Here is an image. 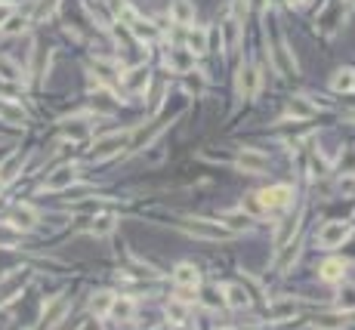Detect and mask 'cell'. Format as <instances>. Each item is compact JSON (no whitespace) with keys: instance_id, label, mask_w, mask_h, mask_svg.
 <instances>
[{"instance_id":"obj_1","label":"cell","mask_w":355,"mask_h":330,"mask_svg":"<svg viewBox=\"0 0 355 330\" xmlns=\"http://www.w3.org/2000/svg\"><path fill=\"white\" fill-rule=\"evenodd\" d=\"M182 231H188L195 238H204V241H229V238H235L223 223H213V219H186Z\"/></svg>"},{"instance_id":"obj_2","label":"cell","mask_w":355,"mask_h":330,"mask_svg":"<svg viewBox=\"0 0 355 330\" xmlns=\"http://www.w3.org/2000/svg\"><path fill=\"white\" fill-rule=\"evenodd\" d=\"M127 142H130V133H108V136L96 139V145L90 149V161H108V157L121 155Z\"/></svg>"},{"instance_id":"obj_3","label":"cell","mask_w":355,"mask_h":330,"mask_svg":"<svg viewBox=\"0 0 355 330\" xmlns=\"http://www.w3.org/2000/svg\"><path fill=\"white\" fill-rule=\"evenodd\" d=\"M256 201H260L262 210H284V207H291V201H293V188H287V186L262 188Z\"/></svg>"},{"instance_id":"obj_4","label":"cell","mask_w":355,"mask_h":330,"mask_svg":"<svg viewBox=\"0 0 355 330\" xmlns=\"http://www.w3.org/2000/svg\"><path fill=\"white\" fill-rule=\"evenodd\" d=\"M235 90L241 99H254L260 93V68L256 65H241L235 77Z\"/></svg>"},{"instance_id":"obj_5","label":"cell","mask_w":355,"mask_h":330,"mask_svg":"<svg viewBox=\"0 0 355 330\" xmlns=\"http://www.w3.org/2000/svg\"><path fill=\"white\" fill-rule=\"evenodd\" d=\"M75 179H77V167L75 164H62V167H56L44 179V188L47 192H62V188H69Z\"/></svg>"},{"instance_id":"obj_6","label":"cell","mask_w":355,"mask_h":330,"mask_svg":"<svg viewBox=\"0 0 355 330\" xmlns=\"http://www.w3.org/2000/svg\"><path fill=\"white\" fill-rule=\"evenodd\" d=\"M269 59H272V65L281 71V75H297V56H293L281 40L269 47Z\"/></svg>"},{"instance_id":"obj_7","label":"cell","mask_w":355,"mask_h":330,"mask_svg":"<svg viewBox=\"0 0 355 330\" xmlns=\"http://www.w3.org/2000/svg\"><path fill=\"white\" fill-rule=\"evenodd\" d=\"M65 312H69V296H65V293H62V296H56V299H53V303H50V309L44 312V318H40L38 330H53V327H56V324L65 318Z\"/></svg>"},{"instance_id":"obj_8","label":"cell","mask_w":355,"mask_h":330,"mask_svg":"<svg viewBox=\"0 0 355 330\" xmlns=\"http://www.w3.org/2000/svg\"><path fill=\"white\" fill-rule=\"evenodd\" d=\"M346 235H349L346 223H328V225H321V231H318V244L330 250V247H336V244L346 241Z\"/></svg>"},{"instance_id":"obj_9","label":"cell","mask_w":355,"mask_h":330,"mask_svg":"<svg viewBox=\"0 0 355 330\" xmlns=\"http://www.w3.org/2000/svg\"><path fill=\"white\" fill-rule=\"evenodd\" d=\"M238 167L250 170V173H262V170H269V155H262V151H256V149H244L241 155H238Z\"/></svg>"},{"instance_id":"obj_10","label":"cell","mask_w":355,"mask_h":330,"mask_svg":"<svg viewBox=\"0 0 355 330\" xmlns=\"http://www.w3.org/2000/svg\"><path fill=\"white\" fill-rule=\"evenodd\" d=\"M149 77H151V71L145 68V65H136V68H130L124 77H121V84H124L127 93H139V90H145Z\"/></svg>"},{"instance_id":"obj_11","label":"cell","mask_w":355,"mask_h":330,"mask_svg":"<svg viewBox=\"0 0 355 330\" xmlns=\"http://www.w3.org/2000/svg\"><path fill=\"white\" fill-rule=\"evenodd\" d=\"M186 50L192 53V56H204V53L210 50V34H207L204 28H192V31L186 34Z\"/></svg>"},{"instance_id":"obj_12","label":"cell","mask_w":355,"mask_h":330,"mask_svg":"<svg viewBox=\"0 0 355 330\" xmlns=\"http://www.w3.org/2000/svg\"><path fill=\"white\" fill-rule=\"evenodd\" d=\"M170 19L176 25H195V3L192 0H173L170 3Z\"/></svg>"},{"instance_id":"obj_13","label":"cell","mask_w":355,"mask_h":330,"mask_svg":"<svg viewBox=\"0 0 355 330\" xmlns=\"http://www.w3.org/2000/svg\"><path fill=\"white\" fill-rule=\"evenodd\" d=\"M173 281H176V287H195L201 281V272L195 268V262H180L173 272Z\"/></svg>"},{"instance_id":"obj_14","label":"cell","mask_w":355,"mask_h":330,"mask_svg":"<svg viewBox=\"0 0 355 330\" xmlns=\"http://www.w3.org/2000/svg\"><path fill=\"white\" fill-rule=\"evenodd\" d=\"M287 112L293 114V120H306V118H312V114L318 112V105L315 102H309L306 96H293V99L287 102Z\"/></svg>"},{"instance_id":"obj_15","label":"cell","mask_w":355,"mask_h":330,"mask_svg":"<svg viewBox=\"0 0 355 330\" xmlns=\"http://www.w3.org/2000/svg\"><path fill=\"white\" fill-rule=\"evenodd\" d=\"M223 293H225V305H232V309H247L250 305V293L241 284H225Z\"/></svg>"},{"instance_id":"obj_16","label":"cell","mask_w":355,"mask_h":330,"mask_svg":"<svg viewBox=\"0 0 355 330\" xmlns=\"http://www.w3.org/2000/svg\"><path fill=\"white\" fill-rule=\"evenodd\" d=\"M352 84H355V68H340L330 77V90L334 93H352Z\"/></svg>"},{"instance_id":"obj_17","label":"cell","mask_w":355,"mask_h":330,"mask_svg":"<svg viewBox=\"0 0 355 330\" xmlns=\"http://www.w3.org/2000/svg\"><path fill=\"white\" fill-rule=\"evenodd\" d=\"M297 223H299L297 213H287L284 223H281L278 231H275V247H284V244H291V235H293V229H297Z\"/></svg>"},{"instance_id":"obj_18","label":"cell","mask_w":355,"mask_h":330,"mask_svg":"<svg viewBox=\"0 0 355 330\" xmlns=\"http://www.w3.org/2000/svg\"><path fill=\"white\" fill-rule=\"evenodd\" d=\"M161 127H164V120H158V124H149V127H139V130H133V133H130L133 149H143V145H149V139L158 136V133H161Z\"/></svg>"},{"instance_id":"obj_19","label":"cell","mask_w":355,"mask_h":330,"mask_svg":"<svg viewBox=\"0 0 355 330\" xmlns=\"http://www.w3.org/2000/svg\"><path fill=\"white\" fill-rule=\"evenodd\" d=\"M170 65H173L176 71H192L195 68V56L186 50V47H176V50H170Z\"/></svg>"},{"instance_id":"obj_20","label":"cell","mask_w":355,"mask_h":330,"mask_svg":"<svg viewBox=\"0 0 355 330\" xmlns=\"http://www.w3.org/2000/svg\"><path fill=\"white\" fill-rule=\"evenodd\" d=\"M22 284H25V275H22V272H16L13 278L3 281V284H0V303H10V299L22 290Z\"/></svg>"},{"instance_id":"obj_21","label":"cell","mask_w":355,"mask_h":330,"mask_svg":"<svg viewBox=\"0 0 355 330\" xmlns=\"http://www.w3.org/2000/svg\"><path fill=\"white\" fill-rule=\"evenodd\" d=\"M219 223H223L225 229L232 231V235H238V231H244L250 225V219H247V213H244V210H232V213H225Z\"/></svg>"},{"instance_id":"obj_22","label":"cell","mask_w":355,"mask_h":330,"mask_svg":"<svg viewBox=\"0 0 355 330\" xmlns=\"http://www.w3.org/2000/svg\"><path fill=\"white\" fill-rule=\"evenodd\" d=\"M112 303H114L112 293L99 290V293H93V296H90V312H93V315H108V312H112Z\"/></svg>"},{"instance_id":"obj_23","label":"cell","mask_w":355,"mask_h":330,"mask_svg":"<svg viewBox=\"0 0 355 330\" xmlns=\"http://www.w3.org/2000/svg\"><path fill=\"white\" fill-rule=\"evenodd\" d=\"M10 223H13L16 229L28 231V229H34V225H38V216H34V210H28V207H16V210H13V219H10Z\"/></svg>"},{"instance_id":"obj_24","label":"cell","mask_w":355,"mask_h":330,"mask_svg":"<svg viewBox=\"0 0 355 330\" xmlns=\"http://www.w3.org/2000/svg\"><path fill=\"white\" fill-rule=\"evenodd\" d=\"M130 28H133V38L136 40H158V28L151 25L149 19H136V22H130Z\"/></svg>"},{"instance_id":"obj_25","label":"cell","mask_w":355,"mask_h":330,"mask_svg":"<svg viewBox=\"0 0 355 330\" xmlns=\"http://www.w3.org/2000/svg\"><path fill=\"white\" fill-rule=\"evenodd\" d=\"M133 309H136V305H133V299L130 296H114V303H112V312H108V315L112 318H118V321H127V318H133Z\"/></svg>"},{"instance_id":"obj_26","label":"cell","mask_w":355,"mask_h":330,"mask_svg":"<svg viewBox=\"0 0 355 330\" xmlns=\"http://www.w3.org/2000/svg\"><path fill=\"white\" fill-rule=\"evenodd\" d=\"M114 225H118V219H114V213H99V216L93 219V225H90V231L93 235H108V231H114Z\"/></svg>"},{"instance_id":"obj_27","label":"cell","mask_w":355,"mask_h":330,"mask_svg":"<svg viewBox=\"0 0 355 330\" xmlns=\"http://www.w3.org/2000/svg\"><path fill=\"white\" fill-rule=\"evenodd\" d=\"M321 281H340L343 275H346V262H340V259H328L321 266Z\"/></svg>"},{"instance_id":"obj_28","label":"cell","mask_w":355,"mask_h":330,"mask_svg":"<svg viewBox=\"0 0 355 330\" xmlns=\"http://www.w3.org/2000/svg\"><path fill=\"white\" fill-rule=\"evenodd\" d=\"M297 253H299V241L284 244V247H281V253H278V259H275V266H278L281 272H287V268H291V262L297 259Z\"/></svg>"},{"instance_id":"obj_29","label":"cell","mask_w":355,"mask_h":330,"mask_svg":"<svg viewBox=\"0 0 355 330\" xmlns=\"http://www.w3.org/2000/svg\"><path fill=\"white\" fill-rule=\"evenodd\" d=\"M25 25H28V19H25V16L10 13V16H7V22L0 25V34H19V31H25Z\"/></svg>"},{"instance_id":"obj_30","label":"cell","mask_w":355,"mask_h":330,"mask_svg":"<svg viewBox=\"0 0 355 330\" xmlns=\"http://www.w3.org/2000/svg\"><path fill=\"white\" fill-rule=\"evenodd\" d=\"M343 315H334V312H324V315L315 318V327L318 330H343Z\"/></svg>"},{"instance_id":"obj_31","label":"cell","mask_w":355,"mask_h":330,"mask_svg":"<svg viewBox=\"0 0 355 330\" xmlns=\"http://www.w3.org/2000/svg\"><path fill=\"white\" fill-rule=\"evenodd\" d=\"M336 305H340V312H355V284L343 287L340 296H336Z\"/></svg>"},{"instance_id":"obj_32","label":"cell","mask_w":355,"mask_h":330,"mask_svg":"<svg viewBox=\"0 0 355 330\" xmlns=\"http://www.w3.org/2000/svg\"><path fill=\"white\" fill-rule=\"evenodd\" d=\"M201 303H204L207 309H219V305H223V296H219L217 287H204V290H201Z\"/></svg>"},{"instance_id":"obj_33","label":"cell","mask_w":355,"mask_h":330,"mask_svg":"<svg viewBox=\"0 0 355 330\" xmlns=\"http://www.w3.org/2000/svg\"><path fill=\"white\" fill-rule=\"evenodd\" d=\"M269 312H272V318H287V315H293V303L291 299H278V303L269 305Z\"/></svg>"},{"instance_id":"obj_34","label":"cell","mask_w":355,"mask_h":330,"mask_svg":"<svg viewBox=\"0 0 355 330\" xmlns=\"http://www.w3.org/2000/svg\"><path fill=\"white\" fill-rule=\"evenodd\" d=\"M16 173H19V157H10V161L3 164V170H0V182H3V186H7V182L13 179Z\"/></svg>"},{"instance_id":"obj_35","label":"cell","mask_w":355,"mask_h":330,"mask_svg":"<svg viewBox=\"0 0 355 330\" xmlns=\"http://www.w3.org/2000/svg\"><path fill=\"white\" fill-rule=\"evenodd\" d=\"M59 0H38V7H34V19H47V16L56 10Z\"/></svg>"},{"instance_id":"obj_36","label":"cell","mask_w":355,"mask_h":330,"mask_svg":"<svg viewBox=\"0 0 355 330\" xmlns=\"http://www.w3.org/2000/svg\"><path fill=\"white\" fill-rule=\"evenodd\" d=\"M0 77H3V81H19V71H13V65L7 62V59H0Z\"/></svg>"},{"instance_id":"obj_37","label":"cell","mask_w":355,"mask_h":330,"mask_svg":"<svg viewBox=\"0 0 355 330\" xmlns=\"http://www.w3.org/2000/svg\"><path fill=\"white\" fill-rule=\"evenodd\" d=\"M0 112L7 114L10 120H22V118H25V112H22L19 105H10V102H7V105H0Z\"/></svg>"},{"instance_id":"obj_38","label":"cell","mask_w":355,"mask_h":330,"mask_svg":"<svg viewBox=\"0 0 355 330\" xmlns=\"http://www.w3.org/2000/svg\"><path fill=\"white\" fill-rule=\"evenodd\" d=\"M170 315H173V321H176V324L186 321V309H182V305H170Z\"/></svg>"},{"instance_id":"obj_39","label":"cell","mask_w":355,"mask_h":330,"mask_svg":"<svg viewBox=\"0 0 355 330\" xmlns=\"http://www.w3.org/2000/svg\"><path fill=\"white\" fill-rule=\"evenodd\" d=\"M291 3H303V0H291Z\"/></svg>"},{"instance_id":"obj_40","label":"cell","mask_w":355,"mask_h":330,"mask_svg":"<svg viewBox=\"0 0 355 330\" xmlns=\"http://www.w3.org/2000/svg\"><path fill=\"white\" fill-rule=\"evenodd\" d=\"M158 330H167V324H164V327H158Z\"/></svg>"},{"instance_id":"obj_41","label":"cell","mask_w":355,"mask_h":330,"mask_svg":"<svg viewBox=\"0 0 355 330\" xmlns=\"http://www.w3.org/2000/svg\"><path fill=\"white\" fill-rule=\"evenodd\" d=\"M0 192H3V182H0Z\"/></svg>"},{"instance_id":"obj_42","label":"cell","mask_w":355,"mask_h":330,"mask_svg":"<svg viewBox=\"0 0 355 330\" xmlns=\"http://www.w3.org/2000/svg\"><path fill=\"white\" fill-rule=\"evenodd\" d=\"M352 93H355V84H352Z\"/></svg>"},{"instance_id":"obj_43","label":"cell","mask_w":355,"mask_h":330,"mask_svg":"<svg viewBox=\"0 0 355 330\" xmlns=\"http://www.w3.org/2000/svg\"><path fill=\"white\" fill-rule=\"evenodd\" d=\"M180 330H186V327H180Z\"/></svg>"}]
</instances>
